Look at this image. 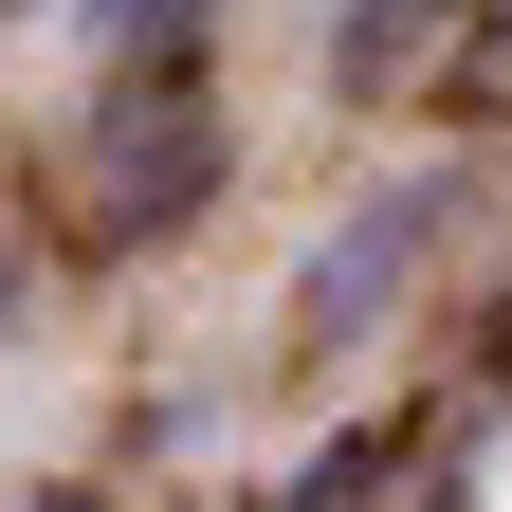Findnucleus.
<instances>
[{"mask_svg": "<svg viewBox=\"0 0 512 512\" xmlns=\"http://www.w3.org/2000/svg\"><path fill=\"white\" fill-rule=\"evenodd\" d=\"M74 183H92V238L147 256L165 220L220 202V92H202V74H128V92L74 128Z\"/></svg>", "mask_w": 512, "mask_h": 512, "instance_id": "nucleus-1", "label": "nucleus"}, {"mask_svg": "<svg viewBox=\"0 0 512 512\" xmlns=\"http://www.w3.org/2000/svg\"><path fill=\"white\" fill-rule=\"evenodd\" d=\"M439 202H458V183H384V202H348V220H330V256L293 275V366H330L366 311H403V275H421Z\"/></svg>", "mask_w": 512, "mask_h": 512, "instance_id": "nucleus-2", "label": "nucleus"}, {"mask_svg": "<svg viewBox=\"0 0 512 512\" xmlns=\"http://www.w3.org/2000/svg\"><path fill=\"white\" fill-rule=\"evenodd\" d=\"M439 19H458V0H348V19H330V74H348V92L421 74V37H439Z\"/></svg>", "mask_w": 512, "mask_h": 512, "instance_id": "nucleus-3", "label": "nucleus"}, {"mask_svg": "<svg viewBox=\"0 0 512 512\" xmlns=\"http://www.w3.org/2000/svg\"><path fill=\"white\" fill-rule=\"evenodd\" d=\"M476 92L512 110V0H494V19H476Z\"/></svg>", "mask_w": 512, "mask_h": 512, "instance_id": "nucleus-4", "label": "nucleus"}, {"mask_svg": "<svg viewBox=\"0 0 512 512\" xmlns=\"http://www.w3.org/2000/svg\"><path fill=\"white\" fill-rule=\"evenodd\" d=\"M458 512H512V439H494V476H476V494H458Z\"/></svg>", "mask_w": 512, "mask_h": 512, "instance_id": "nucleus-5", "label": "nucleus"}, {"mask_svg": "<svg viewBox=\"0 0 512 512\" xmlns=\"http://www.w3.org/2000/svg\"><path fill=\"white\" fill-rule=\"evenodd\" d=\"M0 311H19V256H0Z\"/></svg>", "mask_w": 512, "mask_h": 512, "instance_id": "nucleus-6", "label": "nucleus"}]
</instances>
